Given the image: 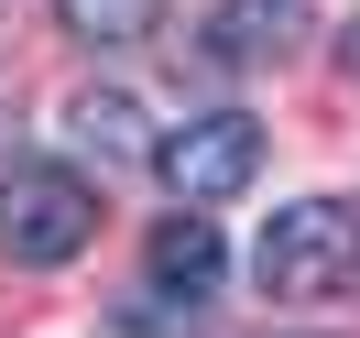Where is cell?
<instances>
[{
  "mask_svg": "<svg viewBox=\"0 0 360 338\" xmlns=\"http://www.w3.org/2000/svg\"><path fill=\"white\" fill-rule=\"evenodd\" d=\"M251 273H262L273 306H328V294L360 284V219H349L338 197H295V207H273V229H262V251H251Z\"/></svg>",
  "mask_w": 360,
  "mask_h": 338,
  "instance_id": "cell-1",
  "label": "cell"
},
{
  "mask_svg": "<svg viewBox=\"0 0 360 338\" xmlns=\"http://www.w3.org/2000/svg\"><path fill=\"white\" fill-rule=\"evenodd\" d=\"M98 240V186L66 175V164H11L0 175V251L22 273H55Z\"/></svg>",
  "mask_w": 360,
  "mask_h": 338,
  "instance_id": "cell-2",
  "label": "cell"
},
{
  "mask_svg": "<svg viewBox=\"0 0 360 338\" xmlns=\"http://www.w3.org/2000/svg\"><path fill=\"white\" fill-rule=\"evenodd\" d=\"M153 175L175 186V207H219V197H240L251 175H262V120H240V110H207V120H186V131H164L153 142Z\"/></svg>",
  "mask_w": 360,
  "mask_h": 338,
  "instance_id": "cell-3",
  "label": "cell"
},
{
  "mask_svg": "<svg viewBox=\"0 0 360 338\" xmlns=\"http://www.w3.org/2000/svg\"><path fill=\"white\" fill-rule=\"evenodd\" d=\"M219 273H229V251H219V229H207L197 207L153 229V284H164V294H186V306H197V294H219Z\"/></svg>",
  "mask_w": 360,
  "mask_h": 338,
  "instance_id": "cell-4",
  "label": "cell"
},
{
  "mask_svg": "<svg viewBox=\"0 0 360 338\" xmlns=\"http://www.w3.org/2000/svg\"><path fill=\"white\" fill-rule=\"evenodd\" d=\"M295 22H306L295 0H219V55L229 66H262V55L295 44Z\"/></svg>",
  "mask_w": 360,
  "mask_h": 338,
  "instance_id": "cell-5",
  "label": "cell"
},
{
  "mask_svg": "<svg viewBox=\"0 0 360 338\" xmlns=\"http://www.w3.org/2000/svg\"><path fill=\"white\" fill-rule=\"evenodd\" d=\"M55 22H66L77 44H142V33L164 22V0H55Z\"/></svg>",
  "mask_w": 360,
  "mask_h": 338,
  "instance_id": "cell-6",
  "label": "cell"
},
{
  "mask_svg": "<svg viewBox=\"0 0 360 338\" xmlns=\"http://www.w3.org/2000/svg\"><path fill=\"white\" fill-rule=\"evenodd\" d=\"M66 131L88 142L98 164H120V153H142V110H131V98H120V88H98V98H77V110H66Z\"/></svg>",
  "mask_w": 360,
  "mask_h": 338,
  "instance_id": "cell-7",
  "label": "cell"
},
{
  "mask_svg": "<svg viewBox=\"0 0 360 338\" xmlns=\"http://www.w3.org/2000/svg\"><path fill=\"white\" fill-rule=\"evenodd\" d=\"M338 66H349V77H360V22H349V33H338Z\"/></svg>",
  "mask_w": 360,
  "mask_h": 338,
  "instance_id": "cell-8",
  "label": "cell"
}]
</instances>
